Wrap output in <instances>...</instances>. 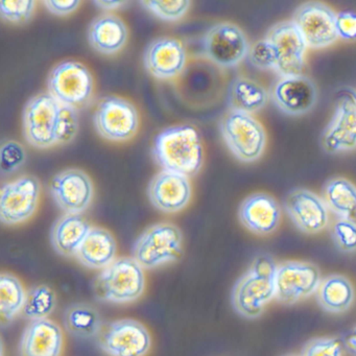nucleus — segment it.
<instances>
[{"label":"nucleus","mask_w":356,"mask_h":356,"mask_svg":"<svg viewBox=\"0 0 356 356\" xmlns=\"http://www.w3.org/2000/svg\"><path fill=\"white\" fill-rule=\"evenodd\" d=\"M322 281L320 268L309 261L286 260L277 266L276 298L279 303L293 305L316 293Z\"/></svg>","instance_id":"9b49d317"},{"label":"nucleus","mask_w":356,"mask_h":356,"mask_svg":"<svg viewBox=\"0 0 356 356\" xmlns=\"http://www.w3.org/2000/svg\"><path fill=\"white\" fill-rule=\"evenodd\" d=\"M49 191L58 207L65 213L82 214L92 203L95 187L86 172L72 168L54 177Z\"/></svg>","instance_id":"2eb2a0df"},{"label":"nucleus","mask_w":356,"mask_h":356,"mask_svg":"<svg viewBox=\"0 0 356 356\" xmlns=\"http://www.w3.org/2000/svg\"><path fill=\"white\" fill-rule=\"evenodd\" d=\"M95 6L107 11H113V10L120 9L128 5V1H120V0H101V1H93Z\"/></svg>","instance_id":"a19ab883"},{"label":"nucleus","mask_w":356,"mask_h":356,"mask_svg":"<svg viewBox=\"0 0 356 356\" xmlns=\"http://www.w3.org/2000/svg\"><path fill=\"white\" fill-rule=\"evenodd\" d=\"M248 58L250 63L258 70H268L276 68L274 51L266 38L257 41L250 47Z\"/></svg>","instance_id":"e433bc0d"},{"label":"nucleus","mask_w":356,"mask_h":356,"mask_svg":"<svg viewBox=\"0 0 356 356\" xmlns=\"http://www.w3.org/2000/svg\"><path fill=\"white\" fill-rule=\"evenodd\" d=\"M95 128L99 136L112 143H124L136 135L139 114L136 107L118 97H104L93 115Z\"/></svg>","instance_id":"1a4fd4ad"},{"label":"nucleus","mask_w":356,"mask_h":356,"mask_svg":"<svg viewBox=\"0 0 356 356\" xmlns=\"http://www.w3.org/2000/svg\"><path fill=\"white\" fill-rule=\"evenodd\" d=\"M220 128L225 143L239 161L251 163L261 157L266 149V131L251 114L230 110Z\"/></svg>","instance_id":"423d86ee"},{"label":"nucleus","mask_w":356,"mask_h":356,"mask_svg":"<svg viewBox=\"0 0 356 356\" xmlns=\"http://www.w3.org/2000/svg\"><path fill=\"white\" fill-rule=\"evenodd\" d=\"M141 5L145 6L156 17L164 22H175L182 19L189 8L191 1L182 0V1H140Z\"/></svg>","instance_id":"473e14b6"},{"label":"nucleus","mask_w":356,"mask_h":356,"mask_svg":"<svg viewBox=\"0 0 356 356\" xmlns=\"http://www.w3.org/2000/svg\"><path fill=\"white\" fill-rule=\"evenodd\" d=\"M57 302V295L51 287L43 284L31 287L22 316L30 322L49 318L55 312Z\"/></svg>","instance_id":"7c9ffc66"},{"label":"nucleus","mask_w":356,"mask_h":356,"mask_svg":"<svg viewBox=\"0 0 356 356\" xmlns=\"http://www.w3.org/2000/svg\"><path fill=\"white\" fill-rule=\"evenodd\" d=\"M268 92L262 85L252 79L238 76L231 83L228 103L231 111L253 114L266 107Z\"/></svg>","instance_id":"bb28decb"},{"label":"nucleus","mask_w":356,"mask_h":356,"mask_svg":"<svg viewBox=\"0 0 356 356\" xmlns=\"http://www.w3.org/2000/svg\"><path fill=\"white\" fill-rule=\"evenodd\" d=\"M63 323L70 334L80 339L99 337L104 326L99 310L86 303L70 305L64 312Z\"/></svg>","instance_id":"c85d7f7f"},{"label":"nucleus","mask_w":356,"mask_h":356,"mask_svg":"<svg viewBox=\"0 0 356 356\" xmlns=\"http://www.w3.org/2000/svg\"><path fill=\"white\" fill-rule=\"evenodd\" d=\"M245 33L230 22H222L210 28L202 39L204 56L222 68L238 65L250 51Z\"/></svg>","instance_id":"f8f14e48"},{"label":"nucleus","mask_w":356,"mask_h":356,"mask_svg":"<svg viewBox=\"0 0 356 356\" xmlns=\"http://www.w3.org/2000/svg\"><path fill=\"white\" fill-rule=\"evenodd\" d=\"M314 295L318 306L333 314L348 312L355 301V289L351 281L339 274L322 278Z\"/></svg>","instance_id":"a878e982"},{"label":"nucleus","mask_w":356,"mask_h":356,"mask_svg":"<svg viewBox=\"0 0 356 356\" xmlns=\"http://www.w3.org/2000/svg\"><path fill=\"white\" fill-rule=\"evenodd\" d=\"M276 59V70L281 78L301 76L305 66L307 43L293 20L275 24L266 35Z\"/></svg>","instance_id":"4468645a"},{"label":"nucleus","mask_w":356,"mask_h":356,"mask_svg":"<svg viewBox=\"0 0 356 356\" xmlns=\"http://www.w3.org/2000/svg\"><path fill=\"white\" fill-rule=\"evenodd\" d=\"M337 31L339 38L346 41H356V13L343 11L337 14Z\"/></svg>","instance_id":"4c0bfd02"},{"label":"nucleus","mask_w":356,"mask_h":356,"mask_svg":"<svg viewBox=\"0 0 356 356\" xmlns=\"http://www.w3.org/2000/svg\"><path fill=\"white\" fill-rule=\"evenodd\" d=\"M40 182L35 177L22 176L5 183L0 191V220L15 226L30 220L39 205Z\"/></svg>","instance_id":"ddd939ff"},{"label":"nucleus","mask_w":356,"mask_h":356,"mask_svg":"<svg viewBox=\"0 0 356 356\" xmlns=\"http://www.w3.org/2000/svg\"><path fill=\"white\" fill-rule=\"evenodd\" d=\"M186 61V51L182 43L168 37L152 41L143 55V63L149 74L162 81L180 76L184 72Z\"/></svg>","instance_id":"aec40b11"},{"label":"nucleus","mask_w":356,"mask_h":356,"mask_svg":"<svg viewBox=\"0 0 356 356\" xmlns=\"http://www.w3.org/2000/svg\"><path fill=\"white\" fill-rule=\"evenodd\" d=\"M273 102L279 110L293 116L304 115L312 111L318 102V88L307 76H284L275 85Z\"/></svg>","instance_id":"6ab92c4d"},{"label":"nucleus","mask_w":356,"mask_h":356,"mask_svg":"<svg viewBox=\"0 0 356 356\" xmlns=\"http://www.w3.org/2000/svg\"><path fill=\"white\" fill-rule=\"evenodd\" d=\"M308 47L318 49L330 47L339 38L337 13L320 3H308L296 11L293 19Z\"/></svg>","instance_id":"dca6fc26"},{"label":"nucleus","mask_w":356,"mask_h":356,"mask_svg":"<svg viewBox=\"0 0 356 356\" xmlns=\"http://www.w3.org/2000/svg\"><path fill=\"white\" fill-rule=\"evenodd\" d=\"M343 343L345 349L352 356H356V325L345 335Z\"/></svg>","instance_id":"ea45409f"},{"label":"nucleus","mask_w":356,"mask_h":356,"mask_svg":"<svg viewBox=\"0 0 356 356\" xmlns=\"http://www.w3.org/2000/svg\"><path fill=\"white\" fill-rule=\"evenodd\" d=\"M91 228L90 222L82 214L65 213L53 225L51 245L59 255L76 257Z\"/></svg>","instance_id":"b1692460"},{"label":"nucleus","mask_w":356,"mask_h":356,"mask_svg":"<svg viewBox=\"0 0 356 356\" xmlns=\"http://www.w3.org/2000/svg\"><path fill=\"white\" fill-rule=\"evenodd\" d=\"M239 220L254 234H272L280 225L281 210L274 197L266 193L250 195L241 203Z\"/></svg>","instance_id":"4be33fe9"},{"label":"nucleus","mask_w":356,"mask_h":356,"mask_svg":"<svg viewBox=\"0 0 356 356\" xmlns=\"http://www.w3.org/2000/svg\"><path fill=\"white\" fill-rule=\"evenodd\" d=\"M47 87L54 99L62 105L78 110L90 103L95 83L86 66L79 62L66 61L53 68Z\"/></svg>","instance_id":"0eeeda50"},{"label":"nucleus","mask_w":356,"mask_h":356,"mask_svg":"<svg viewBox=\"0 0 356 356\" xmlns=\"http://www.w3.org/2000/svg\"><path fill=\"white\" fill-rule=\"evenodd\" d=\"M183 234L176 225L159 222L145 229L132 248V257L143 270L177 261L182 255Z\"/></svg>","instance_id":"39448f33"},{"label":"nucleus","mask_w":356,"mask_h":356,"mask_svg":"<svg viewBox=\"0 0 356 356\" xmlns=\"http://www.w3.org/2000/svg\"><path fill=\"white\" fill-rule=\"evenodd\" d=\"M64 335L55 321H31L22 332L19 356H62Z\"/></svg>","instance_id":"412c9836"},{"label":"nucleus","mask_w":356,"mask_h":356,"mask_svg":"<svg viewBox=\"0 0 356 356\" xmlns=\"http://www.w3.org/2000/svg\"><path fill=\"white\" fill-rule=\"evenodd\" d=\"M343 343L334 337H318L306 341L301 356H343Z\"/></svg>","instance_id":"f704fd0d"},{"label":"nucleus","mask_w":356,"mask_h":356,"mask_svg":"<svg viewBox=\"0 0 356 356\" xmlns=\"http://www.w3.org/2000/svg\"><path fill=\"white\" fill-rule=\"evenodd\" d=\"M45 7L56 16H67L74 13L80 7L81 1L78 0H66V1H58V0H47L44 1Z\"/></svg>","instance_id":"58836bf2"},{"label":"nucleus","mask_w":356,"mask_h":356,"mask_svg":"<svg viewBox=\"0 0 356 356\" xmlns=\"http://www.w3.org/2000/svg\"><path fill=\"white\" fill-rule=\"evenodd\" d=\"M284 356H301V355H297V354H287V355Z\"/></svg>","instance_id":"79ce46f5"},{"label":"nucleus","mask_w":356,"mask_h":356,"mask_svg":"<svg viewBox=\"0 0 356 356\" xmlns=\"http://www.w3.org/2000/svg\"><path fill=\"white\" fill-rule=\"evenodd\" d=\"M278 264L272 256H257L250 268L237 279L231 291V304L237 314L255 320L276 298Z\"/></svg>","instance_id":"f03ea898"},{"label":"nucleus","mask_w":356,"mask_h":356,"mask_svg":"<svg viewBox=\"0 0 356 356\" xmlns=\"http://www.w3.org/2000/svg\"><path fill=\"white\" fill-rule=\"evenodd\" d=\"M118 243L110 231L92 227L76 258L83 266L90 270H102L115 261Z\"/></svg>","instance_id":"393cba45"},{"label":"nucleus","mask_w":356,"mask_h":356,"mask_svg":"<svg viewBox=\"0 0 356 356\" xmlns=\"http://www.w3.org/2000/svg\"><path fill=\"white\" fill-rule=\"evenodd\" d=\"M331 237L339 251L343 253L356 252V224L339 218L331 227Z\"/></svg>","instance_id":"72a5a7b5"},{"label":"nucleus","mask_w":356,"mask_h":356,"mask_svg":"<svg viewBox=\"0 0 356 356\" xmlns=\"http://www.w3.org/2000/svg\"><path fill=\"white\" fill-rule=\"evenodd\" d=\"M323 201L339 218L356 224V187L343 178L328 181L323 189Z\"/></svg>","instance_id":"cd10ccee"},{"label":"nucleus","mask_w":356,"mask_h":356,"mask_svg":"<svg viewBox=\"0 0 356 356\" xmlns=\"http://www.w3.org/2000/svg\"><path fill=\"white\" fill-rule=\"evenodd\" d=\"M26 161L24 145L16 140H3L0 147V170L3 176L18 172Z\"/></svg>","instance_id":"2f4dec72"},{"label":"nucleus","mask_w":356,"mask_h":356,"mask_svg":"<svg viewBox=\"0 0 356 356\" xmlns=\"http://www.w3.org/2000/svg\"><path fill=\"white\" fill-rule=\"evenodd\" d=\"M128 28L118 16L104 14L95 18L88 29L90 47L102 55H115L128 41Z\"/></svg>","instance_id":"5701e85b"},{"label":"nucleus","mask_w":356,"mask_h":356,"mask_svg":"<svg viewBox=\"0 0 356 356\" xmlns=\"http://www.w3.org/2000/svg\"><path fill=\"white\" fill-rule=\"evenodd\" d=\"M97 343L108 356H147L152 348V337L143 323L120 318L104 324Z\"/></svg>","instance_id":"6e6552de"},{"label":"nucleus","mask_w":356,"mask_h":356,"mask_svg":"<svg viewBox=\"0 0 356 356\" xmlns=\"http://www.w3.org/2000/svg\"><path fill=\"white\" fill-rule=\"evenodd\" d=\"M191 193L189 178L168 170L155 175L147 187L152 205L163 213H177L184 209L191 202Z\"/></svg>","instance_id":"a211bd4d"},{"label":"nucleus","mask_w":356,"mask_h":356,"mask_svg":"<svg viewBox=\"0 0 356 356\" xmlns=\"http://www.w3.org/2000/svg\"><path fill=\"white\" fill-rule=\"evenodd\" d=\"M80 128L78 110L42 93L31 99L24 109L22 129L29 145L39 149L72 143Z\"/></svg>","instance_id":"f257e3e1"},{"label":"nucleus","mask_w":356,"mask_h":356,"mask_svg":"<svg viewBox=\"0 0 356 356\" xmlns=\"http://www.w3.org/2000/svg\"><path fill=\"white\" fill-rule=\"evenodd\" d=\"M335 109L323 131L321 145L329 154L352 151L356 147V90L341 89L335 99Z\"/></svg>","instance_id":"9d476101"},{"label":"nucleus","mask_w":356,"mask_h":356,"mask_svg":"<svg viewBox=\"0 0 356 356\" xmlns=\"http://www.w3.org/2000/svg\"><path fill=\"white\" fill-rule=\"evenodd\" d=\"M162 170L191 178L203 166L204 149L199 132L191 126H174L160 132L152 149Z\"/></svg>","instance_id":"7ed1b4c3"},{"label":"nucleus","mask_w":356,"mask_h":356,"mask_svg":"<svg viewBox=\"0 0 356 356\" xmlns=\"http://www.w3.org/2000/svg\"><path fill=\"white\" fill-rule=\"evenodd\" d=\"M36 3L32 0L17 1H1L0 12L1 17L11 24H26L32 18Z\"/></svg>","instance_id":"c9c22d12"},{"label":"nucleus","mask_w":356,"mask_h":356,"mask_svg":"<svg viewBox=\"0 0 356 356\" xmlns=\"http://www.w3.org/2000/svg\"><path fill=\"white\" fill-rule=\"evenodd\" d=\"M28 291L22 281L11 273L3 272L0 276V318L1 326L11 324L26 305Z\"/></svg>","instance_id":"c756f323"},{"label":"nucleus","mask_w":356,"mask_h":356,"mask_svg":"<svg viewBox=\"0 0 356 356\" xmlns=\"http://www.w3.org/2000/svg\"><path fill=\"white\" fill-rule=\"evenodd\" d=\"M92 287L99 301L111 304L133 303L145 293V270L133 257L118 258L99 272Z\"/></svg>","instance_id":"20e7f679"},{"label":"nucleus","mask_w":356,"mask_h":356,"mask_svg":"<svg viewBox=\"0 0 356 356\" xmlns=\"http://www.w3.org/2000/svg\"><path fill=\"white\" fill-rule=\"evenodd\" d=\"M285 211L296 227L306 234H316L329 224L326 204L307 189H295L285 197Z\"/></svg>","instance_id":"f3484780"}]
</instances>
